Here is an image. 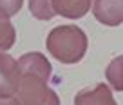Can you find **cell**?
<instances>
[{
    "label": "cell",
    "instance_id": "1",
    "mask_svg": "<svg viewBox=\"0 0 123 105\" xmlns=\"http://www.w3.org/2000/svg\"><path fill=\"white\" fill-rule=\"evenodd\" d=\"M45 47L54 60L65 65H73L83 60L89 47V38L83 29L74 24L56 25L47 35Z\"/></svg>",
    "mask_w": 123,
    "mask_h": 105
},
{
    "label": "cell",
    "instance_id": "2",
    "mask_svg": "<svg viewBox=\"0 0 123 105\" xmlns=\"http://www.w3.org/2000/svg\"><path fill=\"white\" fill-rule=\"evenodd\" d=\"M16 98L22 105H60L58 94L35 74H22Z\"/></svg>",
    "mask_w": 123,
    "mask_h": 105
},
{
    "label": "cell",
    "instance_id": "3",
    "mask_svg": "<svg viewBox=\"0 0 123 105\" xmlns=\"http://www.w3.org/2000/svg\"><path fill=\"white\" fill-rule=\"evenodd\" d=\"M20 73L18 60H15L7 53H0V98L16 96L20 85Z\"/></svg>",
    "mask_w": 123,
    "mask_h": 105
},
{
    "label": "cell",
    "instance_id": "4",
    "mask_svg": "<svg viewBox=\"0 0 123 105\" xmlns=\"http://www.w3.org/2000/svg\"><path fill=\"white\" fill-rule=\"evenodd\" d=\"M91 11L105 27H118L123 24V0H94Z\"/></svg>",
    "mask_w": 123,
    "mask_h": 105
},
{
    "label": "cell",
    "instance_id": "5",
    "mask_svg": "<svg viewBox=\"0 0 123 105\" xmlns=\"http://www.w3.org/2000/svg\"><path fill=\"white\" fill-rule=\"evenodd\" d=\"M18 67L22 74H35L45 82H49L53 76L51 62L43 53H38V51H29L25 55H22L18 58Z\"/></svg>",
    "mask_w": 123,
    "mask_h": 105
},
{
    "label": "cell",
    "instance_id": "6",
    "mask_svg": "<svg viewBox=\"0 0 123 105\" xmlns=\"http://www.w3.org/2000/svg\"><path fill=\"white\" fill-rule=\"evenodd\" d=\"M74 105H118L107 83H94L74 94Z\"/></svg>",
    "mask_w": 123,
    "mask_h": 105
},
{
    "label": "cell",
    "instance_id": "7",
    "mask_svg": "<svg viewBox=\"0 0 123 105\" xmlns=\"http://www.w3.org/2000/svg\"><path fill=\"white\" fill-rule=\"evenodd\" d=\"M92 2L94 0H53V9L63 18L78 20L92 9Z\"/></svg>",
    "mask_w": 123,
    "mask_h": 105
},
{
    "label": "cell",
    "instance_id": "8",
    "mask_svg": "<svg viewBox=\"0 0 123 105\" xmlns=\"http://www.w3.org/2000/svg\"><path fill=\"white\" fill-rule=\"evenodd\" d=\"M105 80L112 91L123 93V55L114 56L105 67Z\"/></svg>",
    "mask_w": 123,
    "mask_h": 105
},
{
    "label": "cell",
    "instance_id": "9",
    "mask_svg": "<svg viewBox=\"0 0 123 105\" xmlns=\"http://www.w3.org/2000/svg\"><path fill=\"white\" fill-rule=\"evenodd\" d=\"M27 7H29L31 16L36 18V20L47 22V20L56 16V13H54V9H53V0H29V2H27Z\"/></svg>",
    "mask_w": 123,
    "mask_h": 105
},
{
    "label": "cell",
    "instance_id": "10",
    "mask_svg": "<svg viewBox=\"0 0 123 105\" xmlns=\"http://www.w3.org/2000/svg\"><path fill=\"white\" fill-rule=\"evenodd\" d=\"M15 40H16V31L11 20L0 18V53L9 51L15 43Z\"/></svg>",
    "mask_w": 123,
    "mask_h": 105
},
{
    "label": "cell",
    "instance_id": "11",
    "mask_svg": "<svg viewBox=\"0 0 123 105\" xmlns=\"http://www.w3.org/2000/svg\"><path fill=\"white\" fill-rule=\"evenodd\" d=\"M24 0H0V18L11 20L22 9Z\"/></svg>",
    "mask_w": 123,
    "mask_h": 105
},
{
    "label": "cell",
    "instance_id": "12",
    "mask_svg": "<svg viewBox=\"0 0 123 105\" xmlns=\"http://www.w3.org/2000/svg\"><path fill=\"white\" fill-rule=\"evenodd\" d=\"M0 105H22L16 96H7V98H0Z\"/></svg>",
    "mask_w": 123,
    "mask_h": 105
}]
</instances>
